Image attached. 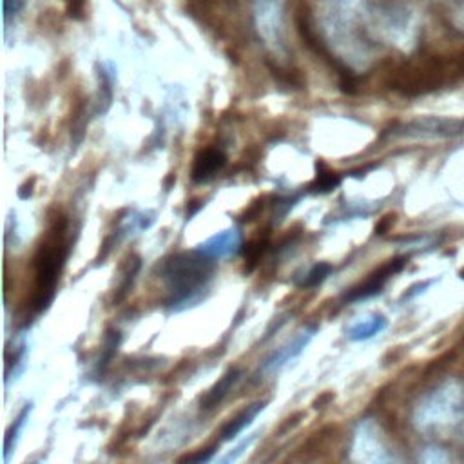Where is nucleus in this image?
I'll return each mask as SVG.
<instances>
[{"label":"nucleus","instance_id":"f257e3e1","mask_svg":"<svg viewBox=\"0 0 464 464\" xmlns=\"http://www.w3.org/2000/svg\"><path fill=\"white\" fill-rule=\"evenodd\" d=\"M160 277L167 290L165 308L169 312H183L203 301L216 266L210 257L192 252L170 254L158 265Z\"/></svg>","mask_w":464,"mask_h":464},{"label":"nucleus","instance_id":"f03ea898","mask_svg":"<svg viewBox=\"0 0 464 464\" xmlns=\"http://www.w3.org/2000/svg\"><path fill=\"white\" fill-rule=\"evenodd\" d=\"M67 219L56 218L51 225L47 237L36 250L34 256V295H33V310L42 314L49 308L56 294V283L62 272V266L67 259L69 246L65 241Z\"/></svg>","mask_w":464,"mask_h":464},{"label":"nucleus","instance_id":"7ed1b4c3","mask_svg":"<svg viewBox=\"0 0 464 464\" xmlns=\"http://www.w3.org/2000/svg\"><path fill=\"white\" fill-rule=\"evenodd\" d=\"M413 420L419 430L453 433L464 426V384L448 379L431 390L417 406Z\"/></svg>","mask_w":464,"mask_h":464},{"label":"nucleus","instance_id":"20e7f679","mask_svg":"<svg viewBox=\"0 0 464 464\" xmlns=\"http://www.w3.org/2000/svg\"><path fill=\"white\" fill-rule=\"evenodd\" d=\"M404 265H406L404 257H393V259L386 261L377 270H373L364 281H361L359 285H355L350 290H346L344 295H343V303H357V301H362V299H368V297L379 294L381 288L384 286V283L393 274L401 272Z\"/></svg>","mask_w":464,"mask_h":464},{"label":"nucleus","instance_id":"39448f33","mask_svg":"<svg viewBox=\"0 0 464 464\" xmlns=\"http://www.w3.org/2000/svg\"><path fill=\"white\" fill-rule=\"evenodd\" d=\"M256 27L259 36L272 47L281 44L283 5L281 0H257L256 2Z\"/></svg>","mask_w":464,"mask_h":464},{"label":"nucleus","instance_id":"423d86ee","mask_svg":"<svg viewBox=\"0 0 464 464\" xmlns=\"http://www.w3.org/2000/svg\"><path fill=\"white\" fill-rule=\"evenodd\" d=\"M319 326L317 324H310L304 326L303 330H299L290 341H286L283 346H279L265 362L261 372L263 373H276L279 372L285 364H288L290 361H294L306 346L308 343L314 339V335L317 334Z\"/></svg>","mask_w":464,"mask_h":464},{"label":"nucleus","instance_id":"0eeeda50","mask_svg":"<svg viewBox=\"0 0 464 464\" xmlns=\"http://www.w3.org/2000/svg\"><path fill=\"white\" fill-rule=\"evenodd\" d=\"M243 234L239 227H228L221 232H216L203 243L196 246V250L210 259H225L236 256L243 250Z\"/></svg>","mask_w":464,"mask_h":464},{"label":"nucleus","instance_id":"6e6552de","mask_svg":"<svg viewBox=\"0 0 464 464\" xmlns=\"http://www.w3.org/2000/svg\"><path fill=\"white\" fill-rule=\"evenodd\" d=\"M227 163V156L219 149H205L199 150L194 158L190 178L194 183H207L210 181Z\"/></svg>","mask_w":464,"mask_h":464},{"label":"nucleus","instance_id":"1a4fd4ad","mask_svg":"<svg viewBox=\"0 0 464 464\" xmlns=\"http://www.w3.org/2000/svg\"><path fill=\"white\" fill-rule=\"evenodd\" d=\"M357 448H361V451L364 450V460H372V462H386V460H393V457L386 451V446L382 444V440L379 439L377 428L373 422L366 420L361 422L359 431H357Z\"/></svg>","mask_w":464,"mask_h":464},{"label":"nucleus","instance_id":"9d476101","mask_svg":"<svg viewBox=\"0 0 464 464\" xmlns=\"http://www.w3.org/2000/svg\"><path fill=\"white\" fill-rule=\"evenodd\" d=\"M268 401H256L252 404H248L246 408H243L234 419H230L223 428H221V440H232L236 439L246 426H250L254 422V419L266 408Z\"/></svg>","mask_w":464,"mask_h":464},{"label":"nucleus","instance_id":"9b49d317","mask_svg":"<svg viewBox=\"0 0 464 464\" xmlns=\"http://www.w3.org/2000/svg\"><path fill=\"white\" fill-rule=\"evenodd\" d=\"M239 377H241V372L237 368L227 370L221 375V379L201 397L199 408L201 410H212L214 406H218L228 395V392L234 388V384L239 381Z\"/></svg>","mask_w":464,"mask_h":464},{"label":"nucleus","instance_id":"f8f14e48","mask_svg":"<svg viewBox=\"0 0 464 464\" xmlns=\"http://www.w3.org/2000/svg\"><path fill=\"white\" fill-rule=\"evenodd\" d=\"M388 321L384 315L381 314H370L366 317H361L359 321H355L348 330L346 335L350 341H366L377 334H381L386 328Z\"/></svg>","mask_w":464,"mask_h":464},{"label":"nucleus","instance_id":"ddd939ff","mask_svg":"<svg viewBox=\"0 0 464 464\" xmlns=\"http://www.w3.org/2000/svg\"><path fill=\"white\" fill-rule=\"evenodd\" d=\"M154 221V214H145V212H130L127 218H123L118 225V228L114 230L116 234V241L134 236L145 228H149Z\"/></svg>","mask_w":464,"mask_h":464},{"label":"nucleus","instance_id":"4468645a","mask_svg":"<svg viewBox=\"0 0 464 464\" xmlns=\"http://www.w3.org/2000/svg\"><path fill=\"white\" fill-rule=\"evenodd\" d=\"M31 410H33V404H31V402H25L24 408L20 410L18 417H16V419L13 420V424L9 426V430H7V433H5V439H4V462H9V457H11L14 446H16V442H18V437H20V433H22L25 422L29 420Z\"/></svg>","mask_w":464,"mask_h":464},{"label":"nucleus","instance_id":"2eb2a0df","mask_svg":"<svg viewBox=\"0 0 464 464\" xmlns=\"http://www.w3.org/2000/svg\"><path fill=\"white\" fill-rule=\"evenodd\" d=\"M315 179L314 183H310V192H315V194H326L330 190H334L335 187H339L341 183V176L334 170H330L323 161H317L315 163Z\"/></svg>","mask_w":464,"mask_h":464},{"label":"nucleus","instance_id":"dca6fc26","mask_svg":"<svg viewBox=\"0 0 464 464\" xmlns=\"http://www.w3.org/2000/svg\"><path fill=\"white\" fill-rule=\"evenodd\" d=\"M334 266L326 261H319L315 265H312V268L301 277V281H295V285L299 288H314L317 285H321L330 274H332Z\"/></svg>","mask_w":464,"mask_h":464},{"label":"nucleus","instance_id":"f3484780","mask_svg":"<svg viewBox=\"0 0 464 464\" xmlns=\"http://www.w3.org/2000/svg\"><path fill=\"white\" fill-rule=\"evenodd\" d=\"M268 246V236L257 237L254 241H250L246 246H243V256H245V270L250 272L254 270V266L259 263L261 256L265 254Z\"/></svg>","mask_w":464,"mask_h":464},{"label":"nucleus","instance_id":"a211bd4d","mask_svg":"<svg viewBox=\"0 0 464 464\" xmlns=\"http://www.w3.org/2000/svg\"><path fill=\"white\" fill-rule=\"evenodd\" d=\"M120 339H121V335H120L118 330H107L105 339H103L102 355H100V359H98V372H103V370L109 366V362L112 361V357H114V353H116V348H118V344H120Z\"/></svg>","mask_w":464,"mask_h":464},{"label":"nucleus","instance_id":"6ab92c4d","mask_svg":"<svg viewBox=\"0 0 464 464\" xmlns=\"http://www.w3.org/2000/svg\"><path fill=\"white\" fill-rule=\"evenodd\" d=\"M422 462H430V464H440V462H448L450 457L446 451H442L440 448H426L420 455Z\"/></svg>","mask_w":464,"mask_h":464},{"label":"nucleus","instance_id":"aec40b11","mask_svg":"<svg viewBox=\"0 0 464 464\" xmlns=\"http://www.w3.org/2000/svg\"><path fill=\"white\" fill-rule=\"evenodd\" d=\"M216 451V446H210V448H205V450H199L196 453H190V455H185L179 459V462H207L212 459Z\"/></svg>","mask_w":464,"mask_h":464},{"label":"nucleus","instance_id":"412c9836","mask_svg":"<svg viewBox=\"0 0 464 464\" xmlns=\"http://www.w3.org/2000/svg\"><path fill=\"white\" fill-rule=\"evenodd\" d=\"M25 0H2V11H4V22L7 24L11 16L18 14L20 9L24 7Z\"/></svg>","mask_w":464,"mask_h":464},{"label":"nucleus","instance_id":"4be33fe9","mask_svg":"<svg viewBox=\"0 0 464 464\" xmlns=\"http://www.w3.org/2000/svg\"><path fill=\"white\" fill-rule=\"evenodd\" d=\"M257 435H259L257 431H256V433H252V435H250L248 439H245V440H243V442H241L234 451H230L227 457H223V459H221V462H234V460H237V459H239V455L245 451V448H248V446L256 440V437H257Z\"/></svg>","mask_w":464,"mask_h":464},{"label":"nucleus","instance_id":"5701e85b","mask_svg":"<svg viewBox=\"0 0 464 464\" xmlns=\"http://www.w3.org/2000/svg\"><path fill=\"white\" fill-rule=\"evenodd\" d=\"M335 2H337V5L341 7V11L352 13V11H355V9L361 5L362 0H335Z\"/></svg>","mask_w":464,"mask_h":464},{"label":"nucleus","instance_id":"b1692460","mask_svg":"<svg viewBox=\"0 0 464 464\" xmlns=\"http://www.w3.org/2000/svg\"><path fill=\"white\" fill-rule=\"evenodd\" d=\"M334 399V393L332 392H326V393H321L315 401H314V408L315 410H319V408H324L330 401Z\"/></svg>","mask_w":464,"mask_h":464},{"label":"nucleus","instance_id":"393cba45","mask_svg":"<svg viewBox=\"0 0 464 464\" xmlns=\"http://www.w3.org/2000/svg\"><path fill=\"white\" fill-rule=\"evenodd\" d=\"M455 25L464 33V4L455 11Z\"/></svg>","mask_w":464,"mask_h":464},{"label":"nucleus","instance_id":"a878e982","mask_svg":"<svg viewBox=\"0 0 464 464\" xmlns=\"http://www.w3.org/2000/svg\"><path fill=\"white\" fill-rule=\"evenodd\" d=\"M390 223H393V216H386V218L375 227V232H377V234H384V230L390 227Z\"/></svg>","mask_w":464,"mask_h":464}]
</instances>
